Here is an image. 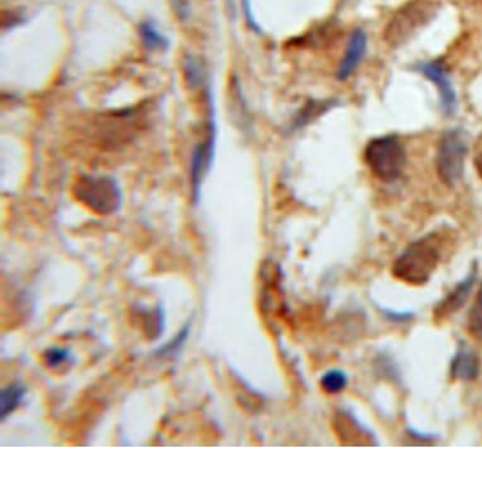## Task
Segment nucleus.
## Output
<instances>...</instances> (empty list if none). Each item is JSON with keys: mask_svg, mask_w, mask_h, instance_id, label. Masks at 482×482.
<instances>
[{"mask_svg": "<svg viewBox=\"0 0 482 482\" xmlns=\"http://www.w3.org/2000/svg\"><path fill=\"white\" fill-rule=\"evenodd\" d=\"M474 2L482 6V0H474Z\"/></svg>", "mask_w": 482, "mask_h": 482, "instance_id": "19", "label": "nucleus"}, {"mask_svg": "<svg viewBox=\"0 0 482 482\" xmlns=\"http://www.w3.org/2000/svg\"><path fill=\"white\" fill-rule=\"evenodd\" d=\"M139 33H141L143 43L148 49H166L168 48V39L152 23H143Z\"/></svg>", "mask_w": 482, "mask_h": 482, "instance_id": "13", "label": "nucleus"}, {"mask_svg": "<svg viewBox=\"0 0 482 482\" xmlns=\"http://www.w3.org/2000/svg\"><path fill=\"white\" fill-rule=\"evenodd\" d=\"M187 336L188 327H185L184 330L179 332L177 337H176L175 340L171 342V344L167 345L166 348H163L162 350L158 352H161V355H169L172 354V352L177 351L178 348L184 345Z\"/></svg>", "mask_w": 482, "mask_h": 482, "instance_id": "17", "label": "nucleus"}, {"mask_svg": "<svg viewBox=\"0 0 482 482\" xmlns=\"http://www.w3.org/2000/svg\"><path fill=\"white\" fill-rule=\"evenodd\" d=\"M421 71L423 72L428 79L435 85L440 92L442 108L445 114H454L455 109L457 105L456 92H455L454 85L450 76H448L447 70H445L444 63L440 61H432L423 63L421 66Z\"/></svg>", "mask_w": 482, "mask_h": 482, "instance_id": "6", "label": "nucleus"}, {"mask_svg": "<svg viewBox=\"0 0 482 482\" xmlns=\"http://www.w3.org/2000/svg\"><path fill=\"white\" fill-rule=\"evenodd\" d=\"M474 282L475 273H472V274L468 275L466 281L462 282L454 292H451V295L444 302H441V305L435 309V317L445 318V316L454 314L461 305H464L468 295H470Z\"/></svg>", "mask_w": 482, "mask_h": 482, "instance_id": "11", "label": "nucleus"}, {"mask_svg": "<svg viewBox=\"0 0 482 482\" xmlns=\"http://www.w3.org/2000/svg\"><path fill=\"white\" fill-rule=\"evenodd\" d=\"M475 168H477V175L482 179V151L478 152L477 157H475Z\"/></svg>", "mask_w": 482, "mask_h": 482, "instance_id": "18", "label": "nucleus"}, {"mask_svg": "<svg viewBox=\"0 0 482 482\" xmlns=\"http://www.w3.org/2000/svg\"><path fill=\"white\" fill-rule=\"evenodd\" d=\"M466 155L467 143L464 134L458 131L445 133L438 145L435 166L445 185L455 186L460 181L464 175Z\"/></svg>", "mask_w": 482, "mask_h": 482, "instance_id": "5", "label": "nucleus"}, {"mask_svg": "<svg viewBox=\"0 0 482 482\" xmlns=\"http://www.w3.org/2000/svg\"><path fill=\"white\" fill-rule=\"evenodd\" d=\"M467 327L471 336H474L477 340L482 341V285L470 309Z\"/></svg>", "mask_w": 482, "mask_h": 482, "instance_id": "15", "label": "nucleus"}, {"mask_svg": "<svg viewBox=\"0 0 482 482\" xmlns=\"http://www.w3.org/2000/svg\"><path fill=\"white\" fill-rule=\"evenodd\" d=\"M364 159L371 174L389 184L397 181L403 174L407 153L398 136H379L368 143Z\"/></svg>", "mask_w": 482, "mask_h": 482, "instance_id": "3", "label": "nucleus"}, {"mask_svg": "<svg viewBox=\"0 0 482 482\" xmlns=\"http://www.w3.org/2000/svg\"><path fill=\"white\" fill-rule=\"evenodd\" d=\"M334 427L338 438L344 444L368 445L372 442L370 434L365 432L364 428L359 424V422L355 421L348 413H344V412H340V413L336 415Z\"/></svg>", "mask_w": 482, "mask_h": 482, "instance_id": "9", "label": "nucleus"}, {"mask_svg": "<svg viewBox=\"0 0 482 482\" xmlns=\"http://www.w3.org/2000/svg\"><path fill=\"white\" fill-rule=\"evenodd\" d=\"M440 3L437 0H408L389 19L383 38L391 48H398L424 28L437 16Z\"/></svg>", "mask_w": 482, "mask_h": 482, "instance_id": "2", "label": "nucleus"}, {"mask_svg": "<svg viewBox=\"0 0 482 482\" xmlns=\"http://www.w3.org/2000/svg\"><path fill=\"white\" fill-rule=\"evenodd\" d=\"M321 387L327 394H338L347 388L348 377L344 371L330 370L321 378Z\"/></svg>", "mask_w": 482, "mask_h": 482, "instance_id": "14", "label": "nucleus"}, {"mask_svg": "<svg viewBox=\"0 0 482 482\" xmlns=\"http://www.w3.org/2000/svg\"><path fill=\"white\" fill-rule=\"evenodd\" d=\"M441 257V238L431 232L412 242L399 255L393 265L394 277L411 285L427 284L440 264Z\"/></svg>", "mask_w": 482, "mask_h": 482, "instance_id": "1", "label": "nucleus"}, {"mask_svg": "<svg viewBox=\"0 0 482 482\" xmlns=\"http://www.w3.org/2000/svg\"><path fill=\"white\" fill-rule=\"evenodd\" d=\"M215 133V124L212 123L210 131H209L208 139L205 142L199 143L198 148L195 149L194 157H192L191 178L196 195L198 194L199 185H201L206 172L210 167L212 158H214Z\"/></svg>", "mask_w": 482, "mask_h": 482, "instance_id": "8", "label": "nucleus"}, {"mask_svg": "<svg viewBox=\"0 0 482 482\" xmlns=\"http://www.w3.org/2000/svg\"><path fill=\"white\" fill-rule=\"evenodd\" d=\"M480 372V359L477 352L466 347H462L455 355L451 364L452 378L456 380H475Z\"/></svg>", "mask_w": 482, "mask_h": 482, "instance_id": "10", "label": "nucleus"}, {"mask_svg": "<svg viewBox=\"0 0 482 482\" xmlns=\"http://www.w3.org/2000/svg\"><path fill=\"white\" fill-rule=\"evenodd\" d=\"M368 48V37L362 29H355L348 39L347 52L338 66L337 79L348 80L359 68Z\"/></svg>", "mask_w": 482, "mask_h": 482, "instance_id": "7", "label": "nucleus"}, {"mask_svg": "<svg viewBox=\"0 0 482 482\" xmlns=\"http://www.w3.org/2000/svg\"><path fill=\"white\" fill-rule=\"evenodd\" d=\"M72 192L80 204L96 215L115 214L122 206L121 187L108 176H80Z\"/></svg>", "mask_w": 482, "mask_h": 482, "instance_id": "4", "label": "nucleus"}, {"mask_svg": "<svg viewBox=\"0 0 482 482\" xmlns=\"http://www.w3.org/2000/svg\"><path fill=\"white\" fill-rule=\"evenodd\" d=\"M70 360H72V358L68 348H51L45 354L46 365L48 368L56 369L62 367L65 362Z\"/></svg>", "mask_w": 482, "mask_h": 482, "instance_id": "16", "label": "nucleus"}, {"mask_svg": "<svg viewBox=\"0 0 482 482\" xmlns=\"http://www.w3.org/2000/svg\"><path fill=\"white\" fill-rule=\"evenodd\" d=\"M26 393L27 388L19 383L11 384L3 389L2 394H0V407H2L0 417H2V421H5L6 417H9L13 412L21 407Z\"/></svg>", "mask_w": 482, "mask_h": 482, "instance_id": "12", "label": "nucleus"}]
</instances>
